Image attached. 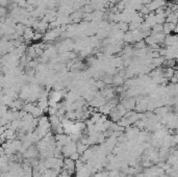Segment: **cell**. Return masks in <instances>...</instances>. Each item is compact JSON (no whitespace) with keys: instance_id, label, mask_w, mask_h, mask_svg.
Returning <instances> with one entry per match:
<instances>
[{"instance_id":"6da1fadb","label":"cell","mask_w":178,"mask_h":177,"mask_svg":"<svg viewBox=\"0 0 178 177\" xmlns=\"http://www.w3.org/2000/svg\"><path fill=\"white\" fill-rule=\"evenodd\" d=\"M60 151H62V154L64 155V157H69L72 153L76 152V143L75 142H70L69 144L63 146Z\"/></svg>"},{"instance_id":"7a4b0ae2","label":"cell","mask_w":178,"mask_h":177,"mask_svg":"<svg viewBox=\"0 0 178 177\" xmlns=\"http://www.w3.org/2000/svg\"><path fill=\"white\" fill-rule=\"evenodd\" d=\"M35 35V31L31 27H26L23 33V39H24V43H30L32 40V37Z\"/></svg>"},{"instance_id":"8fae6325","label":"cell","mask_w":178,"mask_h":177,"mask_svg":"<svg viewBox=\"0 0 178 177\" xmlns=\"http://www.w3.org/2000/svg\"><path fill=\"white\" fill-rule=\"evenodd\" d=\"M58 177H71V176H70V175H69L68 173H67L66 170H64V171L62 172V174H60V173Z\"/></svg>"},{"instance_id":"3957f363","label":"cell","mask_w":178,"mask_h":177,"mask_svg":"<svg viewBox=\"0 0 178 177\" xmlns=\"http://www.w3.org/2000/svg\"><path fill=\"white\" fill-rule=\"evenodd\" d=\"M30 114H31V116H32L33 118H40V117H42V116H43V114H44V112H43V111H42L41 109H40V107H38V106H35V107H33V109L32 111H31V113H30Z\"/></svg>"},{"instance_id":"4fadbf2b","label":"cell","mask_w":178,"mask_h":177,"mask_svg":"<svg viewBox=\"0 0 178 177\" xmlns=\"http://www.w3.org/2000/svg\"><path fill=\"white\" fill-rule=\"evenodd\" d=\"M157 177H168V175L167 174H162V175H159V176H157Z\"/></svg>"},{"instance_id":"30bf717a","label":"cell","mask_w":178,"mask_h":177,"mask_svg":"<svg viewBox=\"0 0 178 177\" xmlns=\"http://www.w3.org/2000/svg\"><path fill=\"white\" fill-rule=\"evenodd\" d=\"M9 3H11L9 0H0V6H2V7H7Z\"/></svg>"},{"instance_id":"5bb4252c","label":"cell","mask_w":178,"mask_h":177,"mask_svg":"<svg viewBox=\"0 0 178 177\" xmlns=\"http://www.w3.org/2000/svg\"><path fill=\"white\" fill-rule=\"evenodd\" d=\"M0 73H1V71H0Z\"/></svg>"},{"instance_id":"ba28073f","label":"cell","mask_w":178,"mask_h":177,"mask_svg":"<svg viewBox=\"0 0 178 177\" xmlns=\"http://www.w3.org/2000/svg\"><path fill=\"white\" fill-rule=\"evenodd\" d=\"M43 35H42V33H36V31H35V35H33V37H32V40L33 41H39V40H41V39L43 38Z\"/></svg>"},{"instance_id":"9c48e42d","label":"cell","mask_w":178,"mask_h":177,"mask_svg":"<svg viewBox=\"0 0 178 177\" xmlns=\"http://www.w3.org/2000/svg\"><path fill=\"white\" fill-rule=\"evenodd\" d=\"M79 156H80V154L78 152H74V153H72L71 155L69 156V157L71 158L72 161H76L77 159H79Z\"/></svg>"},{"instance_id":"7c38bea8","label":"cell","mask_w":178,"mask_h":177,"mask_svg":"<svg viewBox=\"0 0 178 177\" xmlns=\"http://www.w3.org/2000/svg\"><path fill=\"white\" fill-rule=\"evenodd\" d=\"M119 75L120 76H122V77H125V74H126V70L125 69H121L120 71H119Z\"/></svg>"},{"instance_id":"52a82bcc","label":"cell","mask_w":178,"mask_h":177,"mask_svg":"<svg viewBox=\"0 0 178 177\" xmlns=\"http://www.w3.org/2000/svg\"><path fill=\"white\" fill-rule=\"evenodd\" d=\"M146 46H147V45H146V43L144 42V40H142V41L137 42V43H135L134 48H137V49H143V48H145Z\"/></svg>"},{"instance_id":"5b68a950","label":"cell","mask_w":178,"mask_h":177,"mask_svg":"<svg viewBox=\"0 0 178 177\" xmlns=\"http://www.w3.org/2000/svg\"><path fill=\"white\" fill-rule=\"evenodd\" d=\"M123 78L124 77H122V76H120L119 74H117L116 76H114L112 78V83H114V85H123Z\"/></svg>"},{"instance_id":"277c9868","label":"cell","mask_w":178,"mask_h":177,"mask_svg":"<svg viewBox=\"0 0 178 177\" xmlns=\"http://www.w3.org/2000/svg\"><path fill=\"white\" fill-rule=\"evenodd\" d=\"M89 148V145H85V144H82L80 142H78V144H76V152H78L81 155L82 153L85 152V150Z\"/></svg>"},{"instance_id":"8992f818","label":"cell","mask_w":178,"mask_h":177,"mask_svg":"<svg viewBox=\"0 0 178 177\" xmlns=\"http://www.w3.org/2000/svg\"><path fill=\"white\" fill-rule=\"evenodd\" d=\"M144 42L146 43V45L150 46V45H152V44L156 43V40H155V38H154L153 35H148V37H146L145 40H144Z\"/></svg>"}]
</instances>
